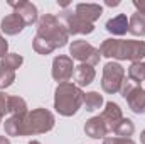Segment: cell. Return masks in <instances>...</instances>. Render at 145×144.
Here are the masks:
<instances>
[{
  "label": "cell",
  "mask_w": 145,
  "mask_h": 144,
  "mask_svg": "<svg viewBox=\"0 0 145 144\" xmlns=\"http://www.w3.org/2000/svg\"><path fill=\"white\" fill-rule=\"evenodd\" d=\"M7 100H8V95L3 93V92H0V119H3V115L8 112V108H7Z\"/></svg>",
  "instance_id": "obj_27"
},
{
  "label": "cell",
  "mask_w": 145,
  "mask_h": 144,
  "mask_svg": "<svg viewBox=\"0 0 145 144\" xmlns=\"http://www.w3.org/2000/svg\"><path fill=\"white\" fill-rule=\"evenodd\" d=\"M24 27H25L24 20H22L17 14H14V12L8 14V15H5V17L0 20V29H2V32L7 34V36H15V34H19V32H22Z\"/></svg>",
  "instance_id": "obj_14"
},
{
  "label": "cell",
  "mask_w": 145,
  "mask_h": 144,
  "mask_svg": "<svg viewBox=\"0 0 145 144\" xmlns=\"http://www.w3.org/2000/svg\"><path fill=\"white\" fill-rule=\"evenodd\" d=\"M56 119L54 114L47 108H34L24 117V127H22V136H37V134H46L54 129Z\"/></svg>",
  "instance_id": "obj_4"
},
{
  "label": "cell",
  "mask_w": 145,
  "mask_h": 144,
  "mask_svg": "<svg viewBox=\"0 0 145 144\" xmlns=\"http://www.w3.org/2000/svg\"><path fill=\"white\" fill-rule=\"evenodd\" d=\"M0 122H2V119H0Z\"/></svg>",
  "instance_id": "obj_34"
},
{
  "label": "cell",
  "mask_w": 145,
  "mask_h": 144,
  "mask_svg": "<svg viewBox=\"0 0 145 144\" xmlns=\"http://www.w3.org/2000/svg\"><path fill=\"white\" fill-rule=\"evenodd\" d=\"M118 137H132L133 136V132H135V124L130 120V119H127V117H123L121 120H120V124L115 127V131H113Z\"/></svg>",
  "instance_id": "obj_23"
},
{
  "label": "cell",
  "mask_w": 145,
  "mask_h": 144,
  "mask_svg": "<svg viewBox=\"0 0 145 144\" xmlns=\"http://www.w3.org/2000/svg\"><path fill=\"white\" fill-rule=\"evenodd\" d=\"M96 78V71H95V66H89V65H78L74 66V73H72V80H74V85L76 87H88L95 81Z\"/></svg>",
  "instance_id": "obj_13"
},
{
  "label": "cell",
  "mask_w": 145,
  "mask_h": 144,
  "mask_svg": "<svg viewBox=\"0 0 145 144\" xmlns=\"http://www.w3.org/2000/svg\"><path fill=\"white\" fill-rule=\"evenodd\" d=\"M22 63H24V58L20 56V54H17V53H8V54H5L2 59H0V68H7V70H17V68H20L22 66Z\"/></svg>",
  "instance_id": "obj_22"
},
{
  "label": "cell",
  "mask_w": 145,
  "mask_h": 144,
  "mask_svg": "<svg viewBox=\"0 0 145 144\" xmlns=\"http://www.w3.org/2000/svg\"><path fill=\"white\" fill-rule=\"evenodd\" d=\"M0 144H10L8 137H5V136H0Z\"/></svg>",
  "instance_id": "obj_31"
},
{
  "label": "cell",
  "mask_w": 145,
  "mask_h": 144,
  "mask_svg": "<svg viewBox=\"0 0 145 144\" xmlns=\"http://www.w3.org/2000/svg\"><path fill=\"white\" fill-rule=\"evenodd\" d=\"M7 51H8V42H7V39L2 36V32H0V59H2L5 54H8Z\"/></svg>",
  "instance_id": "obj_28"
},
{
  "label": "cell",
  "mask_w": 145,
  "mask_h": 144,
  "mask_svg": "<svg viewBox=\"0 0 145 144\" xmlns=\"http://www.w3.org/2000/svg\"><path fill=\"white\" fill-rule=\"evenodd\" d=\"M128 80L135 81V83H142L145 81V61H135L130 65L128 68Z\"/></svg>",
  "instance_id": "obj_21"
},
{
  "label": "cell",
  "mask_w": 145,
  "mask_h": 144,
  "mask_svg": "<svg viewBox=\"0 0 145 144\" xmlns=\"http://www.w3.org/2000/svg\"><path fill=\"white\" fill-rule=\"evenodd\" d=\"M123 81H125V68L116 61H108L103 66V76H101L103 92L110 93V95L120 93Z\"/></svg>",
  "instance_id": "obj_5"
},
{
  "label": "cell",
  "mask_w": 145,
  "mask_h": 144,
  "mask_svg": "<svg viewBox=\"0 0 145 144\" xmlns=\"http://www.w3.org/2000/svg\"><path fill=\"white\" fill-rule=\"evenodd\" d=\"M128 32L140 37L145 36V14H140V12L132 14V17L128 19Z\"/></svg>",
  "instance_id": "obj_19"
},
{
  "label": "cell",
  "mask_w": 145,
  "mask_h": 144,
  "mask_svg": "<svg viewBox=\"0 0 145 144\" xmlns=\"http://www.w3.org/2000/svg\"><path fill=\"white\" fill-rule=\"evenodd\" d=\"M140 143L145 144V129L142 131V132H140Z\"/></svg>",
  "instance_id": "obj_32"
},
{
  "label": "cell",
  "mask_w": 145,
  "mask_h": 144,
  "mask_svg": "<svg viewBox=\"0 0 145 144\" xmlns=\"http://www.w3.org/2000/svg\"><path fill=\"white\" fill-rule=\"evenodd\" d=\"M103 144H135L132 137H118V136H111V137H105Z\"/></svg>",
  "instance_id": "obj_26"
},
{
  "label": "cell",
  "mask_w": 145,
  "mask_h": 144,
  "mask_svg": "<svg viewBox=\"0 0 145 144\" xmlns=\"http://www.w3.org/2000/svg\"><path fill=\"white\" fill-rule=\"evenodd\" d=\"M133 7L137 9V12L145 14V0H133Z\"/></svg>",
  "instance_id": "obj_29"
},
{
  "label": "cell",
  "mask_w": 145,
  "mask_h": 144,
  "mask_svg": "<svg viewBox=\"0 0 145 144\" xmlns=\"http://www.w3.org/2000/svg\"><path fill=\"white\" fill-rule=\"evenodd\" d=\"M100 54L113 59H128L132 63L145 58V41L137 39H105L100 46Z\"/></svg>",
  "instance_id": "obj_1"
},
{
  "label": "cell",
  "mask_w": 145,
  "mask_h": 144,
  "mask_svg": "<svg viewBox=\"0 0 145 144\" xmlns=\"http://www.w3.org/2000/svg\"><path fill=\"white\" fill-rule=\"evenodd\" d=\"M22 127H24V117H14V115H10L3 122L5 134L7 136H12V137L22 136Z\"/></svg>",
  "instance_id": "obj_18"
},
{
  "label": "cell",
  "mask_w": 145,
  "mask_h": 144,
  "mask_svg": "<svg viewBox=\"0 0 145 144\" xmlns=\"http://www.w3.org/2000/svg\"><path fill=\"white\" fill-rule=\"evenodd\" d=\"M74 12L83 20H86L89 24H95L103 14V7L100 3H78L74 7Z\"/></svg>",
  "instance_id": "obj_12"
},
{
  "label": "cell",
  "mask_w": 145,
  "mask_h": 144,
  "mask_svg": "<svg viewBox=\"0 0 145 144\" xmlns=\"http://www.w3.org/2000/svg\"><path fill=\"white\" fill-rule=\"evenodd\" d=\"M14 81H15V71H14V70L0 68V90L8 88Z\"/></svg>",
  "instance_id": "obj_25"
},
{
  "label": "cell",
  "mask_w": 145,
  "mask_h": 144,
  "mask_svg": "<svg viewBox=\"0 0 145 144\" xmlns=\"http://www.w3.org/2000/svg\"><path fill=\"white\" fill-rule=\"evenodd\" d=\"M29 144H40L39 141H36V139H32V141H29Z\"/></svg>",
  "instance_id": "obj_33"
},
{
  "label": "cell",
  "mask_w": 145,
  "mask_h": 144,
  "mask_svg": "<svg viewBox=\"0 0 145 144\" xmlns=\"http://www.w3.org/2000/svg\"><path fill=\"white\" fill-rule=\"evenodd\" d=\"M32 48H34V51H36L37 54H42V56H47V54H51L56 48L51 44V42H47L44 37L40 36H34V39H32Z\"/></svg>",
  "instance_id": "obj_24"
},
{
  "label": "cell",
  "mask_w": 145,
  "mask_h": 144,
  "mask_svg": "<svg viewBox=\"0 0 145 144\" xmlns=\"http://www.w3.org/2000/svg\"><path fill=\"white\" fill-rule=\"evenodd\" d=\"M84 132H86V136H89L93 139H105L106 134H108V127L105 126V122L101 120V117L96 115V117H91V119L86 120Z\"/></svg>",
  "instance_id": "obj_15"
},
{
  "label": "cell",
  "mask_w": 145,
  "mask_h": 144,
  "mask_svg": "<svg viewBox=\"0 0 145 144\" xmlns=\"http://www.w3.org/2000/svg\"><path fill=\"white\" fill-rule=\"evenodd\" d=\"M101 120L105 122V126L108 127V132H113L115 127L120 124V120L123 119V112H121V107L115 102H106L105 104V108L103 112L100 114Z\"/></svg>",
  "instance_id": "obj_11"
},
{
  "label": "cell",
  "mask_w": 145,
  "mask_h": 144,
  "mask_svg": "<svg viewBox=\"0 0 145 144\" xmlns=\"http://www.w3.org/2000/svg\"><path fill=\"white\" fill-rule=\"evenodd\" d=\"M105 3H106L108 7H116V5H120V2H118V0H115V2H111V0H106Z\"/></svg>",
  "instance_id": "obj_30"
},
{
  "label": "cell",
  "mask_w": 145,
  "mask_h": 144,
  "mask_svg": "<svg viewBox=\"0 0 145 144\" xmlns=\"http://www.w3.org/2000/svg\"><path fill=\"white\" fill-rule=\"evenodd\" d=\"M69 54L71 59L79 61V65H89V66H96L101 59L100 49H96L93 44L83 39H76L69 44Z\"/></svg>",
  "instance_id": "obj_6"
},
{
  "label": "cell",
  "mask_w": 145,
  "mask_h": 144,
  "mask_svg": "<svg viewBox=\"0 0 145 144\" xmlns=\"http://www.w3.org/2000/svg\"><path fill=\"white\" fill-rule=\"evenodd\" d=\"M83 105L88 112H95L103 107V95H100L98 92H88V93H84Z\"/></svg>",
  "instance_id": "obj_20"
},
{
  "label": "cell",
  "mask_w": 145,
  "mask_h": 144,
  "mask_svg": "<svg viewBox=\"0 0 145 144\" xmlns=\"http://www.w3.org/2000/svg\"><path fill=\"white\" fill-rule=\"evenodd\" d=\"M8 5L14 9V14H17L25 26H32L39 20V15H37V7L32 2H27V0H20V2H8Z\"/></svg>",
  "instance_id": "obj_10"
},
{
  "label": "cell",
  "mask_w": 145,
  "mask_h": 144,
  "mask_svg": "<svg viewBox=\"0 0 145 144\" xmlns=\"http://www.w3.org/2000/svg\"><path fill=\"white\" fill-rule=\"evenodd\" d=\"M7 108H8V114L14 115V117H25V115L29 114V110H27V102H25L22 97H17V95H8Z\"/></svg>",
  "instance_id": "obj_17"
},
{
  "label": "cell",
  "mask_w": 145,
  "mask_h": 144,
  "mask_svg": "<svg viewBox=\"0 0 145 144\" xmlns=\"http://www.w3.org/2000/svg\"><path fill=\"white\" fill-rule=\"evenodd\" d=\"M84 92L74 83H59L54 90V108L63 117H72L83 105Z\"/></svg>",
  "instance_id": "obj_2"
},
{
  "label": "cell",
  "mask_w": 145,
  "mask_h": 144,
  "mask_svg": "<svg viewBox=\"0 0 145 144\" xmlns=\"http://www.w3.org/2000/svg\"><path fill=\"white\" fill-rule=\"evenodd\" d=\"M120 93L127 100V104H128V107L132 108V112H135L138 115H144L145 114V90L138 83L125 78Z\"/></svg>",
  "instance_id": "obj_7"
},
{
  "label": "cell",
  "mask_w": 145,
  "mask_h": 144,
  "mask_svg": "<svg viewBox=\"0 0 145 144\" xmlns=\"http://www.w3.org/2000/svg\"><path fill=\"white\" fill-rule=\"evenodd\" d=\"M52 78L54 81L59 83H68L72 78V73H74V63H72L71 56H66V54H59L52 59Z\"/></svg>",
  "instance_id": "obj_9"
},
{
  "label": "cell",
  "mask_w": 145,
  "mask_h": 144,
  "mask_svg": "<svg viewBox=\"0 0 145 144\" xmlns=\"http://www.w3.org/2000/svg\"><path fill=\"white\" fill-rule=\"evenodd\" d=\"M37 36L44 37L47 42H51L56 49L64 48L69 41V34L66 32L64 26L59 22V19L52 14H44L37 20Z\"/></svg>",
  "instance_id": "obj_3"
},
{
  "label": "cell",
  "mask_w": 145,
  "mask_h": 144,
  "mask_svg": "<svg viewBox=\"0 0 145 144\" xmlns=\"http://www.w3.org/2000/svg\"><path fill=\"white\" fill-rule=\"evenodd\" d=\"M59 22L64 26L66 32L69 36H76V34H91L95 31V24H89L86 20H83L81 17L76 15V12L72 10H61L59 12Z\"/></svg>",
  "instance_id": "obj_8"
},
{
  "label": "cell",
  "mask_w": 145,
  "mask_h": 144,
  "mask_svg": "<svg viewBox=\"0 0 145 144\" xmlns=\"http://www.w3.org/2000/svg\"><path fill=\"white\" fill-rule=\"evenodd\" d=\"M105 27H106V31H108L110 34H113V36H123V34L128 32V17L125 14H118V15L108 19V22H106Z\"/></svg>",
  "instance_id": "obj_16"
}]
</instances>
